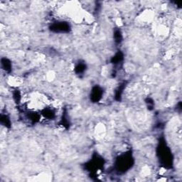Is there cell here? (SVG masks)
Here are the masks:
<instances>
[{
	"instance_id": "3957f363",
	"label": "cell",
	"mask_w": 182,
	"mask_h": 182,
	"mask_svg": "<svg viewBox=\"0 0 182 182\" xmlns=\"http://www.w3.org/2000/svg\"><path fill=\"white\" fill-rule=\"evenodd\" d=\"M50 30L55 33H68L71 30V26L66 21H58L51 24Z\"/></svg>"
},
{
	"instance_id": "ba28073f",
	"label": "cell",
	"mask_w": 182,
	"mask_h": 182,
	"mask_svg": "<svg viewBox=\"0 0 182 182\" xmlns=\"http://www.w3.org/2000/svg\"><path fill=\"white\" fill-rule=\"evenodd\" d=\"M0 122L2 125L6 127V128H10L11 127V120L9 119V117L6 115H1V117H0Z\"/></svg>"
},
{
	"instance_id": "5b68a950",
	"label": "cell",
	"mask_w": 182,
	"mask_h": 182,
	"mask_svg": "<svg viewBox=\"0 0 182 182\" xmlns=\"http://www.w3.org/2000/svg\"><path fill=\"white\" fill-rule=\"evenodd\" d=\"M1 66L2 68L7 73H10L12 70V65H11V61L6 58H2L1 59Z\"/></svg>"
},
{
	"instance_id": "30bf717a",
	"label": "cell",
	"mask_w": 182,
	"mask_h": 182,
	"mask_svg": "<svg viewBox=\"0 0 182 182\" xmlns=\"http://www.w3.org/2000/svg\"><path fill=\"white\" fill-rule=\"evenodd\" d=\"M114 39L115 41L117 44H120L123 41V34H122L121 31L119 29H115L114 32Z\"/></svg>"
},
{
	"instance_id": "277c9868",
	"label": "cell",
	"mask_w": 182,
	"mask_h": 182,
	"mask_svg": "<svg viewBox=\"0 0 182 182\" xmlns=\"http://www.w3.org/2000/svg\"><path fill=\"white\" fill-rule=\"evenodd\" d=\"M103 95V90L100 86L95 85L93 88L90 93V100L93 102H99Z\"/></svg>"
},
{
	"instance_id": "8992f818",
	"label": "cell",
	"mask_w": 182,
	"mask_h": 182,
	"mask_svg": "<svg viewBox=\"0 0 182 182\" xmlns=\"http://www.w3.org/2000/svg\"><path fill=\"white\" fill-rule=\"evenodd\" d=\"M124 60V55L121 51H118L111 59V63L114 65L121 63Z\"/></svg>"
},
{
	"instance_id": "8fae6325",
	"label": "cell",
	"mask_w": 182,
	"mask_h": 182,
	"mask_svg": "<svg viewBox=\"0 0 182 182\" xmlns=\"http://www.w3.org/2000/svg\"><path fill=\"white\" fill-rule=\"evenodd\" d=\"M124 85H125V84H123L119 86V88H117L116 92H115V98L117 100H118V101H119V100H121V98H122V94H123V90H124Z\"/></svg>"
},
{
	"instance_id": "7a4b0ae2",
	"label": "cell",
	"mask_w": 182,
	"mask_h": 182,
	"mask_svg": "<svg viewBox=\"0 0 182 182\" xmlns=\"http://www.w3.org/2000/svg\"><path fill=\"white\" fill-rule=\"evenodd\" d=\"M134 164V159L130 152L125 153L117 157L115 169L119 174H124L130 170Z\"/></svg>"
},
{
	"instance_id": "7c38bea8",
	"label": "cell",
	"mask_w": 182,
	"mask_h": 182,
	"mask_svg": "<svg viewBox=\"0 0 182 182\" xmlns=\"http://www.w3.org/2000/svg\"><path fill=\"white\" fill-rule=\"evenodd\" d=\"M13 96H14L13 98H14V100H15L16 103H20V100H21V94H20V91L15 90V92L14 93Z\"/></svg>"
},
{
	"instance_id": "52a82bcc",
	"label": "cell",
	"mask_w": 182,
	"mask_h": 182,
	"mask_svg": "<svg viewBox=\"0 0 182 182\" xmlns=\"http://www.w3.org/2000/svg\"><path fill=\"white\" fill-rule=\"evenodd\" d=\"M86 68H87V66L85 63L79 62L75 67V72L77 75H81V74L84 73V72L86 71Z\"/></svg>"
},
{
	"instance_id": "6da1fadb",
	"label": "cell",
	"mask_w": 182,
	"mask_h": 182,
	"mask_svg": "<svg viewBox=\"0 0 182 182\" xmlns=\"http://www.w3.org/2000/svg\"><path fill=\"white\" fill-rule=\"evenodd\" d=\"M157 155L159 161L165 168L170 169L173 165V157L169 147L167 145L164 139H162L157 147Z\"/></svg>"
},
{
	"instance_id": "9c48e42d",
	"label": "cell",
	"mask_w": 182,
	"mask_h": 182,
	"mask_svg": "<svg viewBox=\"0 0 182 182\" xmlns=\"http://www.w3.org/2000/svg\"><path fill=\"white\" fill-rule=\"evenodd\" d=\"M42 115L46 117V118L50 119H54L55 117L54 111L52 109H50V108L44 109L42 112Z\"/></svg>"
}]
</instances>
